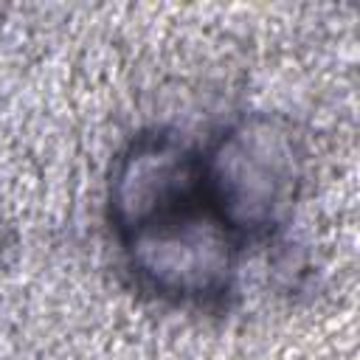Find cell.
Masks as SVG:
<instances>
[{
	"mask_svg": "<svg viewBox=\"0 0 360 360\" xmlns=\"http://www.w3.org/2000/svg\"><path fill=\"white\" fill-rule=\"evenodd\" d=\"M202 180L228 228H270L295 197L298 146L278 121H245L219 141Z\"/></svg>",
	"mask_w": 360,
	"mask_h": 360,
	"instance_id": "1",
	"label": "cell"
},
{
	"mask_svg": "<svg viewBox=\"0 0 360 360\" xmlns=\"http://www.w3.org/2000/svg\"><path fill=\"white\" fill-rule=\"evenodd\" d=\"M138 273L160 292L194 298L217 292L231 270L228 225L197 202L129 233Z\"/></svg>",
	"mask_w": 360,
	"mask_h": 360,
	"instance_id": "2",
	"label": "cell"
},
{
	"mask_svg": "<svg viewBox=\"0 0 360 360\" xmlns=\"http://www.w3.org/2000/svg\"><path fill=\"white\" fill-rule=\"evenodd\" d=\"M202 188V169L172 141L138 143L115 172L112 214L132 233L160 217H169L191 202Z\"/></svg>",
	"mask_w": 360,
	"mask_h": 360,
	"instance_id": "3",
	"label": "cell"
}]
</instances>
